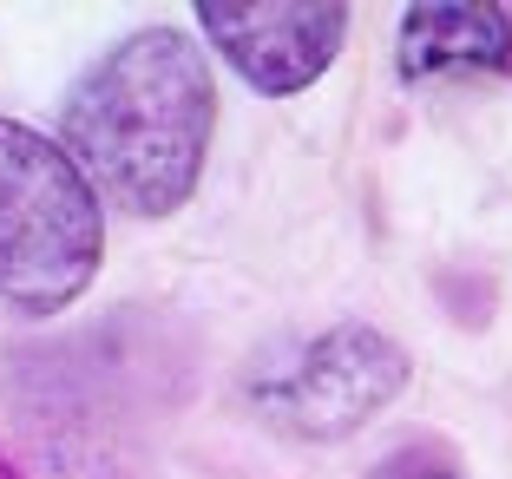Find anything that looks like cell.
<instances>
[{"mask_svg": "<svg viewBox=\"0 0 512 479\" xmlns=\"http://www.w3.org/2000/svg\"><path fill=\"white\" fill-rule=\"evenodd\" d=\"M217 125L211 66L184 33L145 27L106 46L66 99V151L106 204L165 217L191 197Z\"/></svg>", "mask_w": 512, "mask_h": 479, "instance_id": "6da1fadb", "label": "cell"}, {"mask_svg": "<svg viewBox=\"0 0 512 479\" xmlns=\"http://www.w3.org/2000/svg\"><path fill=\"white\" fill-rule=\"evenodd\" d=\"M99 250V191L73 151L20 119H0V302L20 315L66 309L92 283Z\"/></svg>", "mask_w": 512, "mask_h": 479, "instance_id": "7a4b0ae2", "label": "cell"}, {"mask_svg": "<svg viewBox=\"0 0 512 479\" xmlns=\"http://www.w3.org/2000/svg\"><path fill=\"white\" fill-rule=\"evenodd\" d=\"M407 388V355L381 329L342 322V329L302 342L289 361L256 375V407L270 427L296 440H342L355 434L368 414Z\"/></svg>", "mask_w": 512, "mask_h": 479, "instance_id": "3957f363", "label": "cell"}, {"mask_svg": "<svg viewBox=\"0 0 512 479\" xmlns=\"http://www.w3.org/2000/svg\"><path fill=\"white\" fill-rule=\"evenodd\" d=\"M197 27L211 33V46L256 92L289 99L329 73L335 46L348 33V7H335V0H256V7L204 0Z\"/></svg>", "mask_w": 512, "mask_h": 479, "instance_id": "277c9868", "label": "cell"}, {"mask_svg": "<svg viewBox=\"0 0 512 479\" xmlns=\"http://www.w3.org/2000/svg\"><path fill=\"white\" fill-rule=\"evenodd\" d=\"M401 73H512V14L499 0L473 7H407L401 14Z\"/></svg>", "mask_w": 512, "mask_h": 479, "instance_id": "5b68a950", "label": "cell"}, {"mask_svg": "<svg viewBox=\"0 0 512 479\" xmlns=\"http://www.w3.org/2000/svg\"><path fill=\"white\" fill-rule=\"evenodd\" d=\"M375 479H453V466H440V460H427V453H394L388 466H381Z\"/></svg>", "mask_w": 512, "mask_h": 479, "instance_id": "8992f818", "label": "cell"}, {"mask_svg": "<svg viewBox=\"0 0 512 479\" xmlns=\"http://www.w3.org/2000/svg\"><path fill=\"white\" fill-rule=\"evenodd\" d=\"M0 479H20V473H14V466H7V460H0Z\"/></svg>", "mask_w": 512, "mask_h": 479, "instance_id": "52a82bcc", "label": "cell"}]
</instances>
